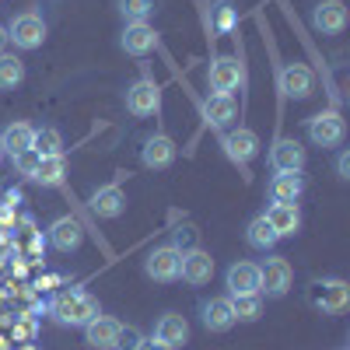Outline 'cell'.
Here are the masks:
<instances>
[{
	"label": "cell",
	"instance_id": "8992f818",
	"mask_svg": "<svg viewBox=\"0 0 350 350\" xmlns=\"http://www.w3.org/2000/svg\"><path fill=\"white\" fill-rule=\"evenodd\" d=\"M126 109L133 116H140V120H148V116H158L161 112V88L158 81L151 77H140L126 88Z\"/></svg>",
	"mask_w": 350,
	"mask_h": 350
},
{
	"label": "cell",
	"instance_id": "30bf717a",
	"mask_svg": "<svg viewBox=\"0 0 350 350\" xmlns=\"http://www.w3.org/2000/svg\"><path fill=\"white\" fill-rule=\"evenodd\" d=\"M224 287H228V298H239V295H259V262H231L228 273H224Z\"/></svg>",
	"mask_w": 350,
	"mask_h": 350
},
{
	"label": "cell",
	"instance_id": "e0dca14e",
	"mask_svg": "<svg viewBox=\"0 0 350 350\" xmlns=\"http://www.w3.org/2000/svg\"><path fill=\"white\" fill-rule=\"evenodd\" d=\"M270 165L273 172H301L305 168V148L295 137H277L270 148Z\"/></svg>",
	"mask_w": 350,
	"mask_h": 350
},
{
	"label": "cell",
	"instance_id": "603a6c76",
	"mask_svg": "<svg viewBox=\"0 0 350 350\" xmlns=\"http://www.w3.org/2000/svg\"><path fill=\"white\" fill-rule=\"evenodd\" d=\"M270 200L273 203H298L305 193V175L301 172H277L270 179Z\"/></svg>",
	"mask_w": 350,
	"mask_h": 350
},
{
	"label": "cell",
	"instance_id": "5b68a950",
	"mask_svg": "<svg viewBox=\"0 0 350 350\" xmlns=\"http://www.w3.org/2000/svg\"><path fill=\"white\" fill-rule=\"evenodd\" d=\"M259 295H267V298H284L291 284H295V270H291V262L284 256H270L267 262H259Z\"/></svg>",
	"mask_w": 350,
	"mask_h": 350
},
{
	"label": "cell",
	"instance_id": "74e56055",
	"mask_svg": "<svg viewBox=\"0 0 350 350\" xmlns=\"http://www.w3.org/2000/svg\"><path fill=\"white\" fill-rule=\"evenodd\" d=\"M8 49V25H0V53Z\"/></svg>",
	"mask_w": 350,
	"mask_h": 350
},
{
	"label": "cell",
	"instance_id": "3957f363",
	"mask_svg": "<svg viewBox=\"0 0 350 350\" xmlns=\"http://www.w3.org/2000/svg\"><path fill=\"white\" fill-rule=\"evenodd\" d=\"M46 18L42 14H36V11H21V14H14L11 18V25H8V42H14L18 49H25V53H32V49H39L42 42H46Z\"/></svg>",
	"mask_w": 350,
	"mask_h": 350
},
{
	"label": "cell",
	"instance_id": "8d00e7d4",
	"mask_svg": "<svg viewBox=\"0 0 350 350\" xmlns=\"http://www.w3.org/2000/svg\"><path fill=\"white\" fill-rule=\"evenodd\" d=\"M137 350H168V347H165V343H158L154 336H144V340L137 343Z\"/></svg>",
	"mask_w": 350,
	"mask_h": 350
},
{
	"label": "cell",
	"instance_id": "4dcf8cb0",
	"mask_svg": "<svg viewBox=\"0 0 350 350\" xmlns=\"http://www.w3.org/2000/svg\"><path fill=\"white\" fill-rule=\"evenodd\" d=\"M231 312H235V323H256L262 315V295H239L231 298Z\"/></svg>",
	"mask_w": 350,
	"mask_h": 350
},
{
	"label": "cell",
	"instance_id": "7c38bea8",
	"mask_svg": "<svg viewBox=\"0 0 350 350\" xmlns=\"http://www.w3.org/2000/svg\"><path fill=\"white\" fill-rule=\"evenodd\" d=\"M175 154H179V148H175V140L168 133H151L140 148V165L151 168V172H161L175 161Z\"/></svg>",
	"mask_w": 350,
	"mask_h": 350
},
{
	"label": "cell",
	"instance_id": "9a60e30c",
	"mask_svg": "<svg viewBox=\"0 0 350 350\" xmlns=\"http://www.w3.org/2000/svg\"><path fill=\"white\" fill-rule=\"evenodd\" d=\"M312 28L323 36H340L347 28V8L343 0H319L312 8Z\"/></svg>",
	"mask_w": 350,
	"mask_h": 350
},
{
	"label": "cell",
	"instance_id": "44dd1931",
	"mask_svg": "<svg viewBox=\"0 0 350 350\" xmlns=\"http://www.w3.org/2000/svg\"><path fill=\"white\" fill-rule=\"evenodd\" d=\"M154 340L165 343L168 350H179V347L189 343V323H186L183 315L168 312V315H161L158 323H154Z\"/></svg>",
	"mask_w": 350,
	"mask_h": 350
},
{
	"label": "cell",
	"instance_id": "7402d4cb",
	"mask_svg": "<svg viewBox=\"0 0 350 350\" xmlns=\"http://www.w3.org/2000/svg\"><path fill=\"white\" fill-rule=\"evenodd\" d=\"M200 323L211 333H228L235 326V312H231V298H211L200 305Z\"/></svg>",
	"mask_w": 350,
	"mask_h": 350
},
{
	"label": "cell",
	"instance_id": "f35d334b",
	"mask_svg": "<svg viewBox=\"0 0 350 350\" xmlns=\"http://www.w3.org/2000/svg\"><path fill=\"white\" fill-rule=\"evenodd\" d=\"M0 158H4V148H0Z\"/></svg>",
	"mask_w": 350,
	"mask_h": 350
},
{
	"label": "cell",
	"instance_id": "e575fe53",
	"mask_svg": "<svg viewBox=\"0 0 350 350\" xmlns=\"http://www.w3.org/2000/svg\"><path fill=\"white\" fill-rule=\"evenodd\" d=\"M172 245L179 249V252L193 249V228H175V235H172Z\"/></svg>",
	"mask_w": 350,
	"mask_h": 350
},
{
	"label": "cell",
	"instance_id": "ffe728a7",
	"mask_svg": "<svg viewBox=\"0 0 350 350\" xmlns=\"http://www.w3.org/2000/svg\"><path fill=\"white\" fill-rule=\"evenodd\" d=\"M88 207H92L98 217L112 221V217H120L126 211V193L120 186H98L92 196H88Z\"/></svg>",
	"mask_w": 350,
	"mask_h": 350
},
{
	"label": "cell",
	"instance_id": "4fadbf2b",
	"mask_svg": "<svg viewBox=\"0 0 350 350\" xmlns=\"http://www.w3.org/2000/svg\"><path fill=\"white\" fill-rule=\"evenodd\" d=\"M207 77H211V88L221 92V95H231L235 88L245 84V70H242V64L235 60V56H217V60L211 64V70H207Z\"/></svg>",
	"mask_w": 350,
	"mask_h": 350
},
{
	"label": "cell",
	"instance_id": "ba28073f",
	"mask_svg": "<svg viewBox=\"0 0 350 350\" xmlns=\"http://www.w3.org/2000/svg\"><path fill=\"white\" fill-rule=\"evenodd\" d=\"M221 148H224V154L235 161V165H249L256 154H259V137L249 130V126H239V130H224L221 133Z\"/></svg>",
	"mask_w": 350,
	"mask_h": 350
},
{
	"label": "cell",
	"instance_id": "484cf974",
	"mask_svg": "<svg viewBox=\"0 0 350 350\" xmlns=\"http://www.w3.org/2000/svg\"><path fill=\"white\" fill-rule=\"evenodd\" d=\"M245 242H249V249H259V252H270L280 239H277V231L270 228V221L262 217V214H256L249 224H245Z\"/></svg>",
	"mask_w": 350,
	"mask_h": 350
},
{
	"label": "cell",
	"instance_id": "d4e9b609",
	"mask_svg": "<svg viewBox=\"0 0 350 350\" xmlns=\"http://www.w3.org/2000/svg\"><path fill=\"white\" fill-rule=\"evenodd\" d=\"M116 336H120V323L109 315H98L84 326V343L95 350H116Z\"/></svg>",
	"mask_w": 350,
	"mask_h": 350
},
{
	"label": "cell",
	"instance_id": "5bb4252c",
	"mask_svg": "<svg viewBox=\"0 0 350 350\" xmlns=\"http://www.w3.org/2000/svg\"><path fill=\"white\" fill-rule=\"evenodd\" d=\"M179 277H183L186 284H193V287L207 284V280L214 277V259H211V252L200 249V245L186 249V252H183V262H179Z\"/></svg>",
	"mask_w": 350,
	"mask_h": 350
},
{
	"label": "cell",
	"instance_id": "52a82bcc",
	"mask_svg": "<svg viewBox=\"0 0 350 350\" xmlns=\"http://www.w3.org/2000/svg\"><path fill=\"white\" fill-rule=\"evenodd\" d=\"M179 262H183V252L168 242V245H158V249L148 252L144 273H148L151 280H158V284H172V280H179Z\"/></svg>",
	"mask_w": 350,
	"mask_h": 350
},
{
	"label": "cell",
	"instance_id": "6da1fadb",
	"mask_svg": "<svg viewBox=\"0 0 350 350\" xmlns=\"http://www.w3.org/2000/svg\"><path fill=\"white\" fill-rule=\"evenodd\" d=\"M49 315L56 319L60 326H70V329H84L92 319L102 315V305L95 295H88V291H60L53 301H49Z\"/></svg>",
	"mask_w": 350,
	"mask_h": 350
},
{
	"label": "cell",
	"instance_id": "9c48e42d",
	"mask_svg": "<svg viewBox=\"0 0 350 350\" xmlns=\"http://www.w3.org/2000/svg\"><path fill=\"white\" fill-rule=\"evenodd\" d=\"M46 242L56 249V252H77L84 245V228L77 217L64 214V217H56L49 228H46Z\"/></svg>",
	"mask_w": 350,
	"mask_h": 350
},
{
	"label": "cell",
	"instance_id": "4316f807",
	"mask_svg": "<svg viewBox=\"0 0 350 350\" xmlns=\"http://www.w3.org/2000/svg\"><path fill=\"white\" fill-rule=\"evenodd\" d=\"M64 175H67V158L64 154H53V158H39V168H36L32 179L39 186H60Z\"/></svg>",
	"mask_w": 350,
	"mask_h": 350
},
{
	"label": "cell",
	"instance_id": "1f68e13d",
	"mask_svg": "<svg viewBox=\"0 0 350 350\" xmlns=\"http://www.w3.org/2000/svg\"><path fill=\"white\" fill-rule=\"evenodd\" d=\"M211 25H214V32H231V28L239 25V8L231 4V0H217L214 14H211Z\"/></svg>",
	"mask_w": 350,
	"mask_h": 350
},
{
	"label": "cell",
	"instance_id": "2e32d148",
	"mask_svg": "<svg viewBox=\"0 0 350 350\" xmlns=\"http://www.w3.org/2000/svg\"><path fill=\"white\" fill-rule=\"evenodd\" d=\"M120 49H123L126 56H148L151 49H158V32H154V25H148V21L126 25L123 36H120Z\"/></svg>",
	"mask_w": 350,
	"mask_h": 350
},
{
	"label": "cell",
	"instance_id": "cb8c5ba5",
	"mask_svg": "<svg viewBox=\"0 0 350 350\" xmlns=\"http://www.w3.org/2000/svg\"><path fill=\"white\" fill-rule=\"evenodd\" d=\"M36 144V126L25 123V120H14L4 126V133H0V148H4V154L18 158L21 151H28Z\"/></svg>",
	"mask_w": 350,
	"mask_h": 350
},
{
	"label": "cell",
	"instance_id": "ac0fdd59",
	"mask_svg": "<svg viewBox=\"0 0 350 350\" xmlns=\"http://www.w3.org/2000/svg\"><path fill=\"white\" fill-rule=\"evenodd\" d=\"M262 217L270 221V228L277 231V239H295L301 231V214H298V203H270Z\"/></svg>",
	"mask_w": 350,
	"mask_h": 350
},
{
	"label": "cell",
	"instance_id": "8fae6325",
	"mask_svg": "<svg viewBox=\"0 0 350 350\" xmlns=\"http://www.w3.org/2000/svg\"><path fill=\"white\" fill-rule=\"evenodd\" d=\"M277 81H280L284 98H291V102H305L312 95V84H315V77H312V70L305 64H284Z\"/></svg>",
	"mask_w": 350,
	"mask_h": 350
},
{
	"label": "cell",
	"instance_id": "d6a6232c",
	"mask_svg": "<svg viewBox=\"0 0 350 350\" xmlns=\"http://www.w3.org/2000/svg\"><path fill=\"white\" fill-rule=\"evenodd\" d=\"M144 340V333L137 326H120V336H116V350H137V343Z\"/></svg>",
	"mask_w": 350,
	"mask_h": 350
},
{
	"label": "cell",
	"instance_id": "d6986e66",
	"mask_svg": "<svg viewBox=\"0 0 350 350\" xmlns=\"http://www.w3.org/2000/svg\"><path fill=\"white\" fill-rule=\"evenodd\" d=\"M203 116H207V123L214 126V130H231V123H235V116H239V102H235V95H221V92H214L207 102H203Z\"/></svg>",
	"mask_w": 350,
	"mask_h": 350
},
{
	"label": "cell",
	"instance_id": "7a4b0ae2",
	"mask_svg": "<svg viewBox=\"0 0 350 350\" xmlns=\"http://www.w3.org/2000/svg\"><path fill=\"white\" fill-rule=\"evenodd\" d=\"M305 298H308V305H312L315 312L340 315V312H347V305H350V287H347V280H340V277H323V280H312V284H308Z\"/></svg>",
	"mask_w": 350,
	"mask_h": 350
},
{
	"label": "cell",
	"instance_id": "f1b7e54d",
	"mask_svg": "<svg viewBox=\"0 0 350 350\" xmlns=\"http://www.w3.org/2000/svg\"><path fill=\"white\" fill-rule=\"evenodd\" d=\"M154 0H116V11H120V18L126 25H137V21H148L154 14Z\"/></svg>",
	"mask_w": 350,
	"mask_h": 350
},
{
	"label": "cell",
	"instance_id": "f546056e",
	"mask_svg": "<svg viewBox=\"0 0 350 350\" xmlns=\"http://www.w3.org/2000/svg\"><path fill=\"white\" fill-rule=\"evenodd\" d=\"M36 154L39 158H53V154H64V137H60V130L56 126H42V130H36Z\"/></svg>",
	"mask_w": 350,
	"mask_h": 350
},
{
	"label": "cell",
	"instance_id": "836d02e7",
	"mask_svg": "<svg viewBox=\"0 0 350 350\" xmlns=\"http://www.w3.org/2000/svg\"><path fill=\"white\" fill-rule=\"evenodd\" d=\"M14 165H18V172H21V175H28V179H32V175H36V168H39V154H36V148L21 151V154L14 158Z\"/></svg>",
	"mask_w": 350,
	"mask_h": 350
},
{
	"label": "cell",
	"instance_id": "277c9868",
	"mask_svg": "<svg viewBox=\"0 0 350 350\" xmlns=\"http://www.w3.org/2000/svg\"><path fill=\"white\" fill-rule=\"evenodd\" d=\"M305 133H308V140L315 144V148H340L343 137H347V123H343V116L336 109H323L305 123Z\"/></svg>",
	"mask_w": 350,
	"mask_h": 350
},
{
	"label": "cell",
	"instance_id": "83f0119b",
	"mask_svg": "<svg viewBox=\"0 0 350 350\" xmlns=\"http://www.w3.org/2000/svg\"><path fill=\"white\" fill-rule=\"evenodd\" d=\"M25 81V64L11 53H0V92H14Z\"/></svg>",
	"mask_w": 350,
	"mask_h": 350
},
{
	"label": "cell",
	"instance_id": "d590c367",
	"mask_svg": "<svg viewBox=\"0 0 350 350\" xmlns=\"http://www.w3.org/2000/svg\"><path fill=\"white\" fill-rule=\"evenodd\" d=\"M336 179H350V151H340L336 154Z\"/></svg>",
	"mask_w": 350,
	"mask_h": 350
}]
</instances>
